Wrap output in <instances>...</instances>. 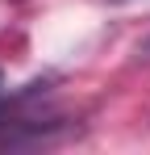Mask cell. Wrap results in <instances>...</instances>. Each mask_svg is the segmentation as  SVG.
I'll list each match as a JSON object with an SVG mask.
<instances>
[{
	"mask_svg": "<svg viewBox=\"0 0 150 155\" xmlns=\"http://www.w3.org/2000/svg\"><path fill=\"white\" fill-rule=\"evenodd\" d=\"M0 88H4V76H0Z\"/></svg>",
	"mask_w": 150,
	"mask_h": 155,
	"instance_id": "obj_1",
	"label": "cell"
}]
</instances>
